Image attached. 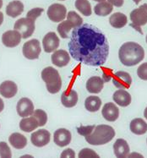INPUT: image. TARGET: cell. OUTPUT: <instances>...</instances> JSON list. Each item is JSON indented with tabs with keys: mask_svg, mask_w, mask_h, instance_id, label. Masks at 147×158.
Here are the masks:
<instances>
[{
	"mask_svg": "<svg viewBox=\"0 0 147 158\" xmlns=\"http://www.w3.org/2000/svg\"><path fill=\"white\" fill-rule=\"evenodd\" d=\"M68 47L70 56L75 61L88 66H102L108 58L107 39L101 30L90 24L74 28Z\"/></svg>",
	"mask_w": 147,
	"mask_h": 158,
	"instance_id": "6da1fadb",
	"label": "cell"
},
{
	"mask_svg": "<svg viewBox=\"0 0 147 158\" xmlns=\"http://www.w3.org/2000/svg\"><path fill=\"white\" fill-rule=\"evenodd\" d=\"M118 57L120 62L125 66H134L144 59V48L136 42H125L119 48Z\"/></svg>",
	"mask_w": 147,
	"mask_h": 158,
	"instance_id": "7a4b0ae2",
	"label": "cell"
},
{
	"mask_svg": "<svg viewBox=\"0 0 147 158\" xmlns=\"http://www.w3.org/2000/svg\"><path fill=\"white\" fill-rule=\"evenodd\" d=\"M115 135V130L112 126L101 124L96 126L93 132L85 138L90 145H103L111 141L114 138Z\"/></svg>",
	"mask_w": 147,
	"mask_h": 158,
	"instance_id": "3957f363",
	"label": "cell"
},
{
	"mask_svg": "<svg viewBox=\"0 0 147 158\" xmlns=\"http://www.w3.org/2000/svg\"><path fill=\"white\" fill-rule=\"evenodd\" d=\"M42 81L46 83L47 90L49 93H58L62 87V79L57 69L53 67H47L42 71Z\"/></svg>",
	"mask_w": 147,
	"mask_h": 158,
	"instance_id": "277c9868",
	"label": "cell"
},
{
	"mask_svg": "<svg viewBox=\"0 0 147 158\" xmlns=\"http://www.w3.org/2000/svg\"><path fill=\"white\" fill-rule=\"evenodd\" d=\"M130 19L132 21L130 26L143 34L141 27L147 24V3H144L138 9L133 10L130 13Z\"/></svg>",
	"mask_w": 147,
	"mask_h": 158,
	"instance_id": "5b68a950",
	"label": "cell"
},
{
	"mask_svg": "<svg viewBox=\"0 0 147 158\" xmlns=\"http://www.w3.org/2000/svg\"><path fill=\"white\" fill-rule=\"evenodd\" d=\"M35 21L29 18H20L18 19L14 26V29L18 31L22 38H29L35 31Z\"/></svg>",
	"mask_w": 147,
	"mask_h": 158,
	"instance_id": "8992f818",
	"label": "cell"
},
{
	"mask_svg": "<svg viewBox=\"0 0 147 158\" xmlns=\"http://www.w3.org/2000/svg\"><path fill=\"white\" fill-rule=\"evenodd\" d=\"M22 52L23 55L27 59H30V60L37 59L40 56V53L42 52L40 42L37 39H32L28 42H26L23 45Z\"/></svg>",
	"mask_w": 147,
	"mask_h": 158,
	"instance_id": "52a82bcc",
	"label": "cell"
},
{
	"mask_svg": "<svg viewBox=\"0 0 147 158\" xmlns=\"http://www.w3.org/2000/svg\"><path fill=\"white\" fill-rule=\"evenodd\" d=\"M67 15L66 7L60 3H53L48 10V16L52 22H61Z\"/></svg>",
	"mask_w": 147,
	"mask_h": 158,
	"instance_id": "ba28073f",
	"label": "cell"
},
{
	"mask_svg": "<svg viewBox=\"0 0 147 158\" xmlns=\"http://www.w3.org/2000/svg\"><path fill=\"white\" fill-rule=\"evenodd\" d=\"M112 84L118 89L126 90L131 85L132 78L130 74L125 71H118L113 75Z\"/></svg>",
	"mask_w": 147,
	"mask_h": 158,
	"instance_id": "9c48e42d",
	"label": "cell"
},
{
	"mask_svg": "<svg viewBox=\"0 0 147 158\" xmlns=\"http://www.w3.org/2000/svg\"><path fill=\"white\" fill-rule=\"evenodd\" d=\"M51 135L47 129H40L32 133L31 141L36 147H43L50 142Z\"/></svg>",
	"mask_w": 147,
	"mask_h": 158,
	"instance_id": "30bf717a",
	"label": "cell"
},
{
	"mask_svg": "<svg viewBox=\"0 0 147 158\" xmlns=\"http://www.w3.org/2000/svg\"><path fill=\"white\" fill-rule=\"evenodd\" d=\"M21 38V34L18 31H7L2 35V42L7 48H15L20 43Z\"/></svg>",
	"mask_w": 147,
	"mask_h": 158,
	"instance_id": "8fae6325",
	"label": "cell"
},
{
	"mask_svg": "<svg viewBox=\"0 0 147 158\" xmlns=\"http://www.w3.org/2000/svg\"><path fill=\"white\" fill-rule=\"evenodd\" d=\"M59 38L55 32L47 33L42 40V46L46 52L50 53L53 51H56L59 47Z\"/></svg>",
	"mask_w": 147,
	"mask_h": 158,
	"instance_id": "7c38bea8",
	"label": "cell"
},
{
	"mask_svg": "<svg viewBox=\"0 0 147 158\" xmlns=\"http://www.w3.org/2000/svg\"><path fill=\"white\" fill-rule=\"evenodd\" d=\"M17 113L21 118H26L33 114L34 113V104L29 98L23 97L18 102L16 106Z\"/></svg>",
	"mask_w": 147,
	"mask_h": 158,
	"instance_id": "4fadbf2b",
	"label": "cell"
},
{
	"mask_svg": "<svg viewBox=\"0 0 147 158\" xmlns=\"http://www.w3.org/2000/svg\"><path fill=\"white\" fill-rule=\"evenodd\" d=\"M72 139V135L69 130L66 129H57L54 133L53 135V140L54 143L58 146L60 147H64L69 145Z\"/></svg>",
	"mask_w": 147,
	"mask_h": 158,
	"instance_id": "5bb4252c",
	"label": "cell"
},
{
	"mask_svg": "<svg viewBox=\"0 0 147 158\" xmlns=\"http://www.w3.org/2000/svg\"><path fill=\"white\" fill-rule=\"evenodd\" d=\"M52 63L57 66V67H64L69 63L70 61V56L68 53L67 51L63 50V49H59L55 51L52 55L51 56Z\"/></svg>",
	"mask_w": 147,
	"mask_h": 158,
	"instance_id": "9a60e30c",
	"label": "cell"
},
{
	"mask_svg": "<svg viewBox=\"0 0 147 158\" xmlns=\"http://www.w3.org/2000/svg\"><path fill=\"white\" fill-rule=\"evenodd\" d=\"M103 118L108 122H114L119 117V109L115 104L107 102L104 105L102 111Z\"/></svg>",
	"mask_w": 147,
	"mask_h": 158,
	"instance_id": "2e32d148",
	"label": "cell"
},
{
	"mask_svg": "<svg viewBox=\"0 0 147 158\" xmlns=\"http://www.w3.org/2000/svg\"><path fill=\"white\" fill-rule=\"evenodd\" d=\"M18 91L17 85L11 81H3L0 85V94L5 98H12L15 96Z\"/></svg>",
	"mask_w": 147,
	"mask_h": 158,
	"instance_id": "e0dca14e",
	"label": "cell"
},
{
	"mask_svg": "<svg viewBox=\"0 0 147 158\" xmlns=\"http://www.w3.org/2000/svg\"><path fill=\"white\" fill-rule=\"evenodd\" d=\"M129 145L124 139H118L113 145L114 155L118 158L127 157L129 154Z\"/></svg>",
	"mask_w": 147,
	"mask_h": 158,
	"instance_id": "ac0fdd59",
	"label": "cell"
},
{
	"mask_svg": "<svg viewBox=\"0 0 147 158\" xmlns=\"http://www.w3.org/2000/svg\"><path fill=\"white\" fill-rule=\"evenodd\" d=\"M112 99L114 101V102L117 103L118 106H128L129 104L131 103V96L128 93L127 90H118L114 92L112 96Z\"/></svg>",
	"mask_w": 147,
	"mask_h": 158,
	"instance_id": "d6986e66",
	"label": "cell"
},
{
	"mask_svg": "<svg viewBox=\"0 0 147 158\" xmlns=\"http://www.w3.org/2000/svg\"><path fill=\"white\" fill-rule=\"evenodd\" d=\"M104 86V81L99 76H92L87 81L86 89L90 93H100Z\"/></svg>",
	"mask_w": 147,
	"mask_h": 158,
	"instance_id": "ffe728a7",
	"label": "cell"
},
{
	"mask_svg": "<svg viewBox=\"0 0 147 158\" xmlns=\"http://www.w3.org/2000/svg\"><path fill=\"white\" fill-rule=\"evenodd\" d=\"M24 11V4L19 0H15L10 2L6 7L7 15L12 18L19 16Z\"/></svg>",
	"mask_w": 147,
	"mask_h": 158,
	"instance_id": "44dd1931",
	"label": "cell"
},
{
	"mask_svg": "<svg viewBox=\"0 0 147 158\" xmlns=\"http://www.w3.org/2000/svg\"><path fill=\"white\" fill-rule=\"evenodd\" d=\"M61 102L65 107H73L78 102V94L74 90H71L69 93L64 91L61 96Z\"/></svg>",
	"mask_w": 147,
	"mask_h": 158,
	"instance_id": "7402d4cb",
	"label": "cell"
},
{
	"mask_svg": "<svg viewBox=\"0 0 147 158\" xmlns=\"http://www.w3.org/2000/svg\"><path fill=\"white\" fill-rule=\"evenodd\" d=\"M131 132L137 135H142L147 132V123L142 118H134L129 125Z\"/></svg>",
	"mask_w": 147,
	"mask_h": 158,
	"instance_id": "603a6c76",
	"label": "cell"
},
{
	"mask_svg": "<svg viewBox=\"0 0 147 158\" xmlns=\"http://www.w3.org/2000/svg\"><path fill=\"white\" fill-rule=\"evenodd\" d=\"M109 22L110 25L116 29H121L123 27H124L127 23H128V18L124 14L119 13H114L112 15L110 18H109Z\"/></svg>",
	"mask_w": 147,
	"mask_h": 158,
	"instance_id": "cb8c5ba5",
	"label": "cell"
},
{
	"mask_svg": "<svg viewBox=\"0 0 147 158\" xmlns=\"http://www.w3.org/2000/svg\"><path fill=\"white\" fill-rule=\"evenodd\" d=\"M39 127L38 121L34 116L29 118H23V119L19 122V128L24 132L30 133L35 130Z\"/></svg>",
	"mask_w": 147,
	"mask_h": 158,
	"instance_id": "d4e9b609",
	"label": "cell"
},
{
	"mask_svg": "<svg viewBox=\"0 0 147 158\" xmlns=\"http://www.w3.org/2000/svg\"><path fill=\"white\" fill-rule=\"evenodd\" d=\"M9 141L14 148L17 149V150H21V149L25 148L27 145L26 137H25L19 133H13L9 137Z\"/></svg>",
	"mask_w": 147,
	"mask_h": 158,
	"instance_id": "484cf974",
	"label": "cell"
},
{
	"mask_svg": "<svg viewBox=\"0 0 147 158\" xmlns=\"http://www.w3.org/2000/svg\"><path fill=\"white\" fill-rule=\"evenodd\" d=\"M102 106V100L98 97L90 96L85 101V107L90 113H95L100 109Z\"/></svg>",
	"mask_w": 147,
	"mask_h": 158,
	"instance_id": "4316f807",
	"label": "cell"
},
{
	"mask_svg": "<svg viewBox=\"0 0 147 158\" xmlns=\"http://www.w3.org/2000/svg\"><path fill=\"white\" fill-rule=\"evenodd\" d=\"M113 10V5L108 2H102L98 3L96 6L94 7V11L96 15L99 16H107L112 13Z\"/></svg>",
	"mask_w": 147,
	"mask_h": 158,
	"instance_id": "83f0119b",
	"label": "cell"
},
{
	"mask_svg": "<svg viewBox=\"0 0 147 158\" xmlns=\"http://www.w3.org/2000/svg\"><path fill=\"white\" fill-rule=\"evenodd\" d=\"M75 8L85 16H90L92 14L91 5L87 0H76L74 3Z\"/></svg>",
	"mask_w": 147,
	"mask_h": 158,
	"instance_id": "f1b7e54d",
	"label": "cell"
},
{
	"mask_svg": "<svg viewBox=\"0 0 147 158\" xmlns=\"http://www.w3.org/2000/svg\"><path fill=\"white\" fill-rule=\"evenodd\" d=\"M73 28L74 29L73 24L67 19V20H63V21H61L60 24H59L58 26V27H57V30H58V32L59 33V35H60L61 37L64 39H66L69 36V31H70Z\"/></svg>",
	"mask_w": 147,
	"mask_h": 158,
	"instance_id": "f546056e",
	"label": "cell"
},
{
	"mask_svg": "<svg viewBox=\"0 0 147 158\" xmlns=\"http://www.w3.org/2000/svg\"><path fill=\"white\" fill-rule=\"evenodd\" d=\"M67 19L69 21H70L74 28L79 27L82 25L83 23V19L74 11H69L67 15Z\"/></svg>",
	"mask_w": 147,
	"mask_h": 158,
	"instance_id": "4dcf8cb0",
	"label": "cell"
},
{
	"mask_svg": "<svg viewBox=\"0 0 147 158\" xmlns=\"http://www.w3.org/2000/svg\"><path fill=\"white\" fill-rule=\"evenodd\" d=\"M32 116H34L37 119L39 127L44 126L48 122V115H47L46 112L42 109L35 110L33 114H32Z\"/></svg>",
	"mask_w": 147,
	"mask_h": 158,
	"instance_id": "1f68e13d",
	"label": "cell"
},
{
	"mask_svg": "<svg viewBox=\"0 0 147 158\" xmlns=\"http://www.w3.org/2000/svg\"><path fill=\"white\" fill-rule=\"evenodd\" d=\"M12 156L11 150L7 145V143L3 141L0 142V157L10 158Z\"/></svg>",
	"mask_w": 147,
	"mask_h": 158,
	"instance_id": "d6a6232c",
	"label": "cell"
},
{
	"mask_svg": "<svg viewBox=\"0 0 147 158\" xmlns=\"http://www.w3.org/2000/svg\"><path fill=\"white\" fill-rule=\"evenodd\" d=\"M96 128L95 125H90V126H80L77 128V132L79 135L83 136H88L90 135L91 133L93 132L94 129Z\"/></svg>",
	"mask_w": 147,
	"mask_h": 158,
	"instance_id": "836d02e7",
	"label": "cell"
},
{
	"mask_svg": "<svg viewBox=\"0 0 147 158\" xmlns=\"http://www.w3.org/2000/svg\"><path fill=\"white\" fill-rule=\"evenodd\" d=\"M78 156H79V157L80 158H85V157L98 158L99 157V156H98L97 153H96V152H94L93 150L89 148L82 149V150L80 152V153H79V155Z\"/></svg>",
	"mask_w": 147,
	"mask_h": 158,
	"instance_id": "e575fe53",
	"label": "cell"
},
{
	"mask_svg": "<svg viewBox=\"0 0 147 158\" xmlns=\"http://www.w3.org/2000/svg\"><path fill=\"white\" fill-rule=\"evenodd\" d=\"M43 12H44V9H42V8H35V9H32V10H30L26 15H27V18L33 19L34 21H36V19H37L39 16H41Z\"/></svg>",
	"mask_w": 147,
	"mask_h": 158,
	"instance_id": "d590c367",
	"label": "cell"
},
{
	"mask_svg": "<svg viewBox=\"0 0 147 158\" xmlns=\"http://www.w3.org/2000/svg\"><path fill=\"white\" fill-rule=\"evenodd\" d=\"M137 74L143 81H147V63H144L139 66L137 69Z\"/></svg>",
	"mask_w": 147,
	"mask_h": 158,
	"instance_id": "8d00e7d4",
	"label": "cell"
},
{
	"mask_svg": "<svg viewBox=\"0 0 147 158\" xmlns=\"http://www.w3.org/2000/svg\"><path fill=\"white\" fill-rule=\"evenodd\" d=\"M75 156V152H74L73 150L70 148L65 149L64 152L61 153L60 157L65 158V157H74Z\"/></svg>",
	"mask_w": 147,
	"mask_h": 158,
	"instance_id": "74e56055",
	"label": "cell"
},
{
	"mask_svg": "<svg viewBox=\"0 0 147 158\" xmlns=\"http://www.w3.org/2000/svg\"><path fill=\"white\" fill-rule=\"evenodd\" d=\"M107 2L112 4L113 6L116 7H122L124 5V0H107Z\"/></svg>",
	"mask_w": 147,
	"mask_h": 158,
	"instance_id": "f35d334b",
	"label": "cell"
},
{
	"mask_svg": "<svg viewBox=\"0 0 147 158\" xmlns=\"http://www.w3.org/2000/svg\"><path fill=\"white\" fill-rule=\"evenodd\" d=\"M4 108V103H3V101L0 98V113L2 112Z\"/></svg>",
	"mask_w": 147,
	"mask_h": 158,
	"instance_id": "ab89813d",
	"label": "cell"
},
{
	"mask_svg": "<svg viewBox=\"0 0 147 158\" xmlns=\"http://www.w3.org/2000/svg\"><path fill=\"white\" fill-rule=\"evenodd\" d=\"M3 21V14L2 12H0V26L2 25V23Z\"/></svg>",
	"mask_w": 147,
	"mask_h": 158,
	"instance_id": "60d3db41",
	"label": "cell"
},
{
	"mask_svg": "<svg viewBox=\"0 0 147 158\" xmlns=\"http://www.w3.org/2000/svg\"><path fill=\"white\" fill-rule=\"evenodd\" d=\"M144 116H145V118H146V119H147V107H146V108H145V109Z\"/></svg>",
	"mask_w": 147,
	"mask_h": 158,
	"instance_id": "b9f144b4",
	"label": "cell"
},
{
	"mask_svg": "<svg viewBox=\"0 0 147 158\" xmlns=\"http://www.w3.org/2000/svg\"><path fill=\"white\" fill-rule=\"evenodd\" d=\"M133 1H134L135 4H139L140 2H141V0H133Z\"/></svg>",
	"mask_w": 147,
	"mask_h": 158,
	"instance_id": "7bdbcfd3",
	"label": "cell"
},
{
	"mask_svg": "<svg viewBox=\"0 0 147 158\" xmlns=\"http://www.w3.org/2000/svg\"><path fill=\"white\" fill-rule=\"evenodd\" d=\"M96 2H98V3H102V2H105L106 0H94Z\"/></svg>",
	"mask_w": 147,
	"mask_h": 158,
	"instance_id": "ee69618b",
	"label": "cell"
},
{
	"mask_svg": "<svg viewBox=\"0 0 147 158\" xmlns=\"http://www.w3.org/2000/svg\"><path fill=\"white\" fill-rule=\"evenodd\" d=\"M3 6V0H0V9Z\"/></svg>",
	"mask_w": 147,
	"mask_h": 158,
	"instance_id": "f6af8a7d",
	"label": "cell"
},
{
	"mask_svg": "<svg viewBox=\"0 0 147 158\" xmlns=\"http://www.w3.org/2000/svg\"><path fill=\"white\" fill-rule=\"evenodd\" d=\"M22 157H32V156H22Z\"/></svg>",
	"mask_w": 147,
	"mask_h": 158,
	"instance_id": "bcb514c9",
	"label": "cell"
},
{
	"mask_svg": "<svg viewBox=\"0 0 147 158\" xmlns=\"http://www.w3.org/2000/svg\"><path fill=\"white\" fill-rule=\"evenodd\" d=\"M145 41H146V43H147V35H146V37H145Z\"/></svg>",
	"mask_w": 147,
	"mask_h": 158,
	"instance_id": "7dc6e473",
	"label": "cell"
},
{
	"mask_svg": "<svg viewBox=\"0 0 147 158\" xmlns=\"http://www.w3.org/2000/svg\"><path fill=\"white\" fill-rule=\"evenodd\" d=\"M59 1H65V0H59Z\"/></svg>",
	"mask_w": 147,
	"mask_h": 158,
	"instance_id": "c3c4849f",
	"label": "cell"
},
{
	"mask_svg": "<svg viewBox=\"0 0 147 158\" xmlns=\"http://www.w3.org/2000/svg\"><path fill=\"white\" fill-rule=\"evenodd\" d=\"M146 142H147V139H146Z\"/></svg>",
	"mask_w": 147,
	"mask_h": 158,
	"instance_id": "681fc988",
	"label": "cell"
}]
</instances>
